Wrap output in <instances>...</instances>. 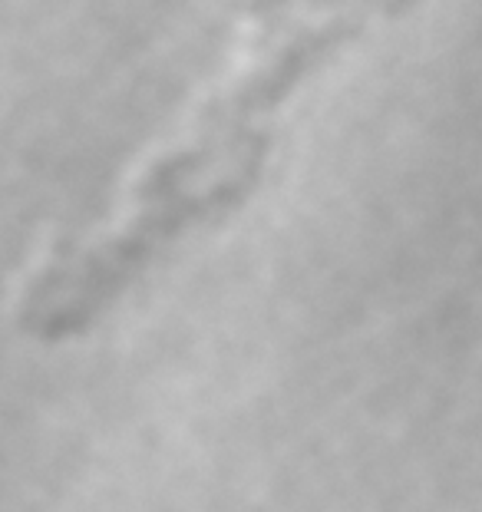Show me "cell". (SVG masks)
Instances as JSON below:
<instances>
[{
    "label": "cell",
    "instance_id": "obj_1",
    "mask_svg": "<svg viewBox=\"0 0 482 512\" xmlns=\"http://www.w3.org/2000/svg\"><path fill=\"white\" fill-rule=\"evenodd\" d=\"M420 0H241L251 20L238 70L212 96L225 123L251 136H275L294 93L367 27Z\"/></svg>",
    "mask_w": 482,
    "mask_h": 512
}]
</instances>
